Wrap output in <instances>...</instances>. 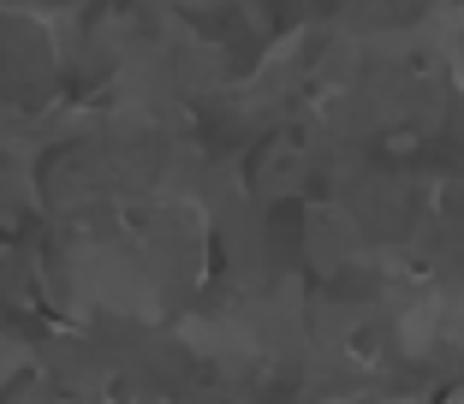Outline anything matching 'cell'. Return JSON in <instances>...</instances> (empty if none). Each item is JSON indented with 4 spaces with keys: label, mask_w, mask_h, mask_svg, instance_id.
<instances>
[{
    "label": "cell",
    "mask_w": 464,
    "mask_h": 404,
    "mask_svg": "<svg viewBox=\"0 0 464 404\" xmlns=\"http://www.w3.org/2000/svg\"><path fill=\"white\" fill-rule=\"evenodd\" d=\"M197 30L208 42H232V48H250L245 42V13L238 6H215V13H197Z\"/></svg>",
    "instance_id": "cell-2"
},
{
    "label": "cell",
    "mask_w": 464,
    "mask_h": 404,
    "mask_svg": "<svg viewBox=\"0 0 464 404\" xmlns=\"http://www.w3.org/2000/svg\"><path fill=\"white\" fill-rule=\"evenodd\" d=\"M298 18H304V0H268V24H274V30L298 24Z\"/></svg>",
    "instance_id": "cell-3"
},
{
    "label": "cell",
    "mask_w": 464,
    "mask_h": 404,
    "mask_svg": "<svg viewBox=\"0 0 464 404\" xmlns=\"http://www.w3.org/2000/svg\"><path fill=\"white\" fill-rule=\"evenodd\" d=\"M298 232H304V208H298V197L274 202V208H268V250H274L280 262H292V250H298Z\"/></svg>",
    "instance_id": "cell-1"
}]
</instances>
